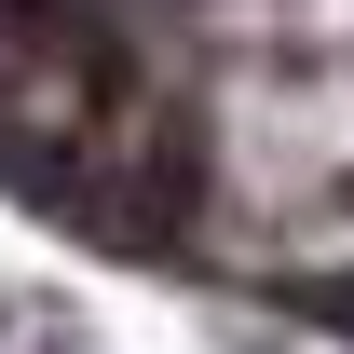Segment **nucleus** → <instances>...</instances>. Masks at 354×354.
<instances>
[{"instance_id":"nucleus-1","label":"nucleus","mask_w":354,"mask_h":354,"mask_svg":"<svg viewBox=\"0 0 354 354\" xmlns=\"http://www.w3.org/2000/svg\"><path fill=\"white\" fill-rule=\"evenodd\" d=\"M245 300H272L286 327H327L354 354V272H245Z\"/></svg>"}]
</instances>
